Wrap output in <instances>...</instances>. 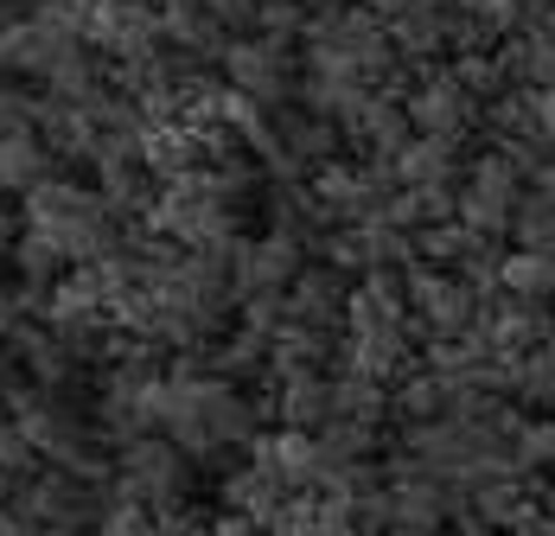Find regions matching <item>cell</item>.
<instances>
[{
    "mask_svg": "<svg viewBox=\"0 0 555 536\" xmlns=\"http://www.w3.org/2000/svg\"><path fill=\"white\" fill-rule=\"evenodd\" d=\"M192 492H198V460H192L185 447H172L167 434H141V441L115 447L109 498L147 505V511H185Z\"/></svg>",
    "mask_w": 555,
    "mask_h": 536,
    "instance_id": "1",
    "label": "cell"
},
{
    "mask_svg": "<svg viewBox=\"0 0 555 536\" xmlns=\"http://www.w3.org/2000/svg\"><path fill=\"white\" fill-rule=\"evenodd\" d=\"M218 77L230 90L256 97L262 109H294V97L307 90V64H294V52L275 46V39H236V46L223 52Z\"/></svg>",
    "mask_w": 555,
    "mask_h": 536,
    "instance_id": "2",
    "label": "cell"
},
{
    "mask_svg": "<svg viewBox=\"0 0 555 536\" xmlns=\"http://www.w3.org/2000/svg\"><path fill=\"white\" fill-rule=\"evenodd\" d=\"M26 518H39L46 531H96L103 518H109V485H96V480H77V473H57V467H46L39 480H26L20 485V498H13Z\"/></svg>",
    "mask_w": 555,
    "mask_h": 536,
    "instance_id": "3",
    "label": "cell"
},
{
    "mask_svg": "<svg viewBox=\"0 0 555 536\" xmlns=\"http://www.w3.org/2000/svg\"><path fill=\"white\" fill-rule=\"evenodd\" d=\"M409 314H415L422 345H435V339H466V332H479L486 301H479L460 275L422 263V268H409Z\"/></svg>",
    "mask_w": 555,
    "mask_h": 536,
    "instance_id": "4",
    "label": "cell"
},
{
    "mask_svg": "<svg viewBox=\"0 0 555 536\" xmlns=\"http://www.w3.org/2000/svg\"><path fill=\"white\" fill-rule=\"evenodd\" d=\"M402 109H409L415 135H428V141H466L473 128H486V103L466 97V84L453 77V64H428V77L415 84V97Z\"/></svg>",
    "mask_w": 555,
    "mask_h": 536,
    "instance_id": "5",
    "label": "cell"
},
{
    "mask_svg": "<svg viewBox=\"0 0 555 536\" xmlns=\"http://www.w3.org/2000/svg\"><path fill=\"white\" fill-rule=\"evenodd\" d=\"M90 46L109 58V64L160 58V52H167L160 0H96V13H90Z\"/></svg>",
    "mask_w": 555,
    "mask_h": 536,
    "instance_id": "6",
    "label": "cell"
},
{
    "mask_svg": "<svg viewBox=\"0 0 555 536\" xmlns=\"http://www.w3.org/2000/svg\"><path fill=\"white\" fill-rule=\"evenodd\" d=\"M300 275H307V243H294V237H281V230L256 237V243L243 237L236 256H230V294H236V307H243V301H256V294H287Z\"/></svg>",
    "mask_w": 555,
    "mask_h": 536,
    "instance_id": "7",
    "label": "cell"
},
{
    "mask_svg": "<svg viewBox=\"0 0 555 536\" xmlns=\"http://www.w3.org/2000/svg\"><path fill=\"white\" fill-rule=\"evenodd\" d=\"M479 332L492 339V352H504V358H530V352H543V345L555 339V307L492 294L486 314H479Z\"/></svg>",
    "mask_w": 555,
    "mask_h": 536,
    "instance_id": "8",
    "label": "cell"
},
{
    "mask_svg": "<svg viewBox=\"0 0 555 536\" xmlns=\"http://www.w3.org/2000/svg\"><path fill=\"white\" fill-rule=\"evenodd\" d=\"M351 275H338L333 263H307V275L287 288V314L294 326H313V332H345V314H351Z\"/></svg>",
    "mask_w": 555,
    "mask_h": 536,
    "instance_id": "9",
    "label": "cell"
},
{
    "mask_svg": "<svg viewBox=\"0 0 555 536\" xmlns=\"http://www.w3.org/2000/svg\"><path fill=\"white\" fill-rule=\"evenodd\" d=\"M415 326H402V332H364V339H345V371L371 377V383H384V390H396L402 377H415L422 365H415Z\"/></svg>",
    "mask_w": 555,
    "mask_h": 536,
    "instance_id": "10",
    "label": "cell"
},
{
    "mask_svg": "<svg viewBox=\"0 0 555 536\" xmlns=\"http://www.w3.org/2000/svg\"><path fill=\"white\" fill-rule=\"evenodd\" d=\"M160 33H167L172 52L198 58V64H223V52L236 46L223 33V20L211 7H198V0H160Z\"/></svg>",
    "mask_w": 555,
    "mask_h": 536,
    "instance_id": "11",
    "label": "cell"
},
{
    "mask_svg": "<svg viewBox=\"0 0 555 536\" xmlns=\"http://www.w3.org/2000/svg\"><path fill=\"white\" fill-rule=\"evenodd\" d=\"M249 460H256L262 473H275L287 492H320V434H294V429L256 434Z\"/></svg>",
    "mask_w": 555,
    "mask_h": 536,
    "instance_id": "12",
    "label": "cell"
},
{
    "mask_svg": "<svg viewBox=\"0 0 555 536\" xmlns=\"http://www.w3.org/2000/svg\"><path fill=\"white\" fill-rule=\"evenodd\" d=\"M33 135L46 141L57 154V166L64 161H96V148H103V128L90 122V109L77 103H52V97H39V115H33Z\"/></svg>",
    "mask_w": 555,
    "mask_h": 536,
    "instance_id": "13",
    "label": "cell"
},
{
    "mask_svg": "<svg viewBox=\"0 0 555 536\" xmlns=\"http://www.w3.org/2000/svg\"><path fill=\"white\" fill-rule=\"evenodd\" d=\"M333 377H281L275 383V422L294 434H326L333 429Z\"/></svg>",
    "mask_w": 555,
    "mask_h": 536,
    "instance_id": "14",
    "label": "cell"
},
{
    "mask_svg": "<svg viewBox=\"0 0 555 536\" xmlns=\"http://www.w3.org/2000/svg\"><path fill=\"white\" fill-rule=\"evenodd\" d=\"M141 161L147 173L167 186V179H185V173H205V135L192 122H160L141 135Z\"/></svg>",
    "mask_w": 555,
    "mask_h": 536,
    "instance_id": "15",
    "label": "cell"
},
{
    "mask_svg": "<svg viewBox=\"0 0 555 536\" xmlns=\"http://www.w3.org/2000/svg\"><path fill=\"white\" fill-rule=\"evenodd\" d=\"M466 141H428L415 135L396 154V186H466Z\"/></svg>",
    "mask_w": 555,
    "mask_h": 536,
    "instance_id": "16",
    "label": "cell"
},
{
    "mask_svg": "<svg viewBox=\"0 0 555 536\" xmlns=\"http://www.w3.org/2000/svg\"><path fill=\"white\" fill-rule=\"evenodd\" d=\"M333 358H345V345H338L333 332H313V326H287L275 339V358H269V377H326V365Z\"/></svg>",
    "mask_w": 555,
    "mask_h": 536,
    "instance_id": "17",
    "label": "cell"
},
{
    "mask_svg": "<svg viewBox=\"0 0 555 536\" xmlns=\"http://www.w3.org/2000/svg\"><path fill=\"white\" fill-rule=\"evenodd\" d=\"M57 179V154L39 141V135H0V199L7 192H33V186H46Z\"/></svg>",
    "mask_w": 555,
    "mask_h": 536,
    "instance_id": "18",
    "label": "cell"
},
{
    "mask_svg": "<svg viewBox=\"0 0 555 536\" xmlns=\"http://www.w3.org/2000/svg\"><path fill=\"white\" fill-rule=\"evenodd\" d=\"M389 403H396V422L402 429H422V422H447V409H453V383H447L441 371H422L402 377L396 390H389Z\"/></svg>",
    "mask_w": 555,
    "mask_h": 536,
    "instance_id": "19",
    "label": "cell"
},
{
    "mask_svg": "<svg viewBox=\"0 0 555 536\" xmlns=\"http://www.w3.org/2000/svg\"><path fill=\"white\" fill-rule=\"evenodd\" d=\"M218 498L230 505V511H243V518H256V524H269V518L281 511V498H287V485H281L275 473H262V467L249 460V467H230V473H223Z\"/></svg>",
    "mask_w": 555,
    "mask_h": 536,
    "instance_id": "20",
    "label": "cell"
},
{
    "mask_svg": "<svg viewBox=\"0 0 555 536\" xmlns=\"http://www.w3.org/2000/svg\"><path fill=\"white\" fill-rule=\"evenodd\" d=\"M504 71H511V84L517 90H555V39L550 33H517V39H504L499 46Z\"/></svg>",
    "mask_w": 555,
    "mask_h": 536,
    "instance_id": "21",
    "label": "cell"
},
{
    "mask_svg": "<svg viewBox=\"0 0 555 536\" xmlns=\"http://www.w3.org/2000/svg\"><path fill=\"white\" fill-rule=\"evenodd\" d=\"M499 294H511V301H537V307H555V250H511V256H504Z\"/></svg>",
    "mask_w": 555,
    "mask_h": 536,
    "instance_id": "22",
    "label": "cell"
},
{
    "mask_svg": "<svg viewBox=\"0 0 555 536\" xmlns=\"http://www.w3.org/2000/svg\"><path fill=\"white\" fill-rule=\"evenodd\" d=\"M333 409H338L333 422H364V429H384L389 416H396L384 383H371V377H358V371L333 377Z\"/></svg>",
    "mask_w": 555,
    "mask_h": 536,
    "instance_id": "23",
    "label": "cell"
},
{
    "mask_svg": "<svg viewBox=\"0 0 555 536\" xmlns=\"http://www.w3.org/2000/svg\"><path fill=\"white\" fill-rule=\"evenodd\" d=\"M13 275L33 288V294H46L52 301V288L70 275V263H64V250H57L52 237H39V230H26L20 243H13Z\"/></svg>",
    "mask_w": 555,
    "mask_h": 536,
    "instance_id": "24",
    "label": "cell"
},
{
    "mask_svg": "<svg viewBox=\"0 0 555 536\" xmlns=\"http://www.w3.org/2000/svg\"><path fill=\"white\" fill-rule=\"evenodd\" d=\"M313 250H320V263H333L338 275H351V281H364V275H371V230H364V224H345V230H326V237H320V243H313Z\"/></svg>",
    "mask_w": 555,
    "mask_h": 536,
    "instance_id": "25",
    "label": "cell"
},
{
    "mask_svg": "<svg viewBox=\"0 0 555 536\" xmlns=\"http://www.w3.org/2000/svg\"><path fill=\"white\" fill-rule=\"evenodd\" d=\"M460 13H466L473 26H486L499 46L537 26V7H530V0H460Z\"/></svg>",
    "mask_w": 555,
    "mask_h": 536,
    "instance_id": "26",
    "label": "cell"
},
{
    "mask_svg": "<svg viewBox=\"0 0 555 536\" xmlns=\"http://www.w3.org/2000/svg\"><path fill=\"white\" fill-rule=\"evenodd\" d=\"M453 77L466 84V97L473 103H499V97H511L517 84H511V71H504L499 52H473V58H453Z\"/></svg>",
    "mask_w": 555,
    "mask_h": 536,
    "instance_id": "27",
    "label": "cell"
},
{
    "mask_svg": "<svg viewBox=\"0 0 555 536\" xmlns=\"http://www.w3.org/2000/svg\"><path fill=\"white\" fill-rule=\"evenodd\" d=\"M479 243H486V237H473L466 224H435V230H422V237H415L422 263H428V268H447V275H460V263H466Z\"/></svg>",
    "mask_w": 555,
    "mask_h": 536,
    "instance_id": "28",
    "label": "cell"
},
{
    "mask_svg": "<svg viewBox=\"0 0 555 536\" xmlns=\"http://www.w3.org/2000/svg\"><path fill=\"white\" fill-rule=\"evenodd\" d=\"M511 403H524V409H537V416H555V358H550V345L530 352V358H517V390H511Z\"/></svg>",
    "mask_w": 555,
    "mask_h": 536,
    "instance_id": "29",
    "label": "cell"
},
{
    "mask_svg": "<svg viewBox=\"0 0 555 536\" xmlns=\"http://www.w3.org/2000/svg\"><path fill=\"white\" fill-rule=\"evenodd\" d=\"M511 460H517L524 480L555 473V416H530V422L517 429V441H511Z\"/></svg>",
    "mask_w": 555,
    "mask_h": 536,
    "instance_id": "30",
    "label": "cell"
},
{
    "mask_svg": "<svg viewBox=\"0 0 555 536\" xmlns=\"http://www.w3.org/2000/svg\"><path fill=\"white\" fill-rule=\"evenodd\" d=\"M511 243H517V250H555V199L524 192L517 224H511Z\"/></svg>",
    "mask_w": 555,
    "mask_h": 536,
    "instance_id": "31",
    "label": "cell"
},
{
    "mask_svg": "<svg viewBox=\"0 0 555 536\" xmlns=\"http://www.w3.org/2000/svg\"><path fill=\"white\" fill-rule=\"evenodd\" d=\"M307 20H313V7H307V0H262L256 39H275V46H294V39H307Z\"/></svg>",
    "mask_w": 555,
    "mask_h": 536,
    "instance_id": "32",
    "label": "cell"
},
{
    "mask_svg": "<svg viewBox=\"0 0 555 536\" xmlns=\"http://www.w3.org/2000/svg\"><path fill=\"white\" fill-rule=\"evenodd\" d=\"M0 473H7V480H39V473H46L33 434L20 429V422H0Z\"/></svg>",
    "mask_w": 555,
    "mask_h": 536,
    "instance_id": "33",
    "label": "cell"
},
{
    "mask_svg": "<svg viewBox=\"0 0 555 536\" xmlns=\"http://www.w3.org/2000/svg\"><path fill=\"white\" fill-rule=\"evenodd\" d=\"M154 531H160V511H147V505H121V498L109 505V518L96 524V536H154Z\"/></svg>",
    "mask_w": 555,
    "mask_h": 536,
    "instance_id": "34",
    "label": "cell"
},
{
    "mask_svg": "<svg viewBox=\"0 0 555 536\" xmlns=\"http://www.w3.org/2000/svg\"><path fill=\"white\" fill-rule=\"evenodd\" d=\"M154 536H218V518H198V511H160V531Z\"/></svg>",
    "mask_w": 555,
    "mask_h": 536,
    "instance_id": "35",
    "label": "cell"
},
{
    "mask_svg": "<svg viewBox=\"0 0 555 536\" xmlns=\"http://www.w3.org/2000/svg\"><path fill=\"white\" fill-rule=\"evenodd\" d=\"M0 536H46V524H39V518H26L20 505H7V511H0Z\"/></svg>",
    "mask_w": 555,
    "mask_h": 536,
    "instance_id": "36",
    "label": "cell"
},
{
    "mask_svg": "<svg viewBox=\"0 0 555 536\" xmlns=\"http://www.w3.org/2000/svg\"><path fill=\"white\" fill-rule=\"evenodd\" d=\"M218 536H269V524H256V518H243V511H223Z\"/></svg>",
    "mask_w": 555,
    "mask_h": 536,
    "instance_id": "37",
    "label": "cell"
},
{
    "mask_svg": "<svg viewBox=\"0 0 555 536\" xmlns=\"http://www.w3.org/2000/svg\"><path fill=\"white\" fill-rule=\"evenodd\" d=\"M537 128H543V141L555 148V90H537Z\"/></svg>",
    "mask_w": 555,
    "mask_h": 536,
    "instance_id": "38",
    "label": "cell"
},
{
    "mask_svg": "<svg viewBox=\"0 0 555 536\" xmlns=\"http://www.w3.org/2000/svg\"><path fill=\"white\" fill-rule=\"evenodd\" d=\"M460 536H499V531H492V524H479V518H466V524H460Z\"/></svg>",
    "mask_w": 555,
    "mask_h": 536,
    "instance_id": "39",
    "label": "cell"
},
{
    "mask_svg": "<svg viewBox=\"0 0 555 536\" xmlns=\"http://www.w3.org/2000/svg\"><path fill=\"white\" fill-rule=\"evenodd\" d=\"M7 224H13V212H7V199H0V237H7Z\"/></svg>",
    "mask_w": 555,
    "mask_h": 536,
    "instance_id": "40",
    "label": "cell"
},
{
    "mask_svg": "<svg viewBox=\"0 0 555 536\" xmlns=\"http://www.w3.org/2000/svg\"><path fill=\"white\" fill-rule=\"evenodd\" d=\"M307 7H345V0H307Z\"/></svg>",
    "mask_w": 555,
    "mask_h": 536,
    "instance_id": "41",
    "label": "cell"
},
{
    "mask_svg": "<svg viewBox=\"0 0 555 536\" xmlns=\"http://www.w3.org/2000/svg\"><path fill=\"white\" fill-rule=\"evenodd\" d=\"M530 7H537V13H550V7H555V0H530Z\"/></svg>",
    "mask_w": 555,
    "mask_h": 536,
    "instance_id": "42",
    "label": "cell"
},
{
    "mask_svg": "<svg viewBox=\"0 0 555 536\" xmlns=\"http://www.w3.org/2000/svg\"><path fill=\"white\" fill-rule=\"evenodd\" d=\"M46 536H83V531H46Z\"/></svg>",
    "mask_w": 555,
    "mask_h": 536,
    "instance_id": "43",
    "label": "cell"
},
{
    "mask_svg": "<svg viewBox=\"0 0 555 536\" xmlns=\"http://www.w3.org/2000/svg\"><path fill=\"white\" fill-rule=\"evenodd\" d=\"M550 358H555V339H550Z\"/></svg>",
    "mask_w": 555,
    "mask_h": 536,
    "instance_id": "44",
    "label": "cell"
},
{
    "mask_svg": "<svg viewBox=\"0 0 555 536\" xmlns=\"http://www.w3.org/2000/svg\"><path fill=\"white\" fill-rule=\"evenodd\" d=\"M198 7H211V0H198Z\"/></svg>",
    "mask_w": 555,
    "mask_h": 536,
    "instance_id": "45",
    "label": "cell"
}]
</instances>
